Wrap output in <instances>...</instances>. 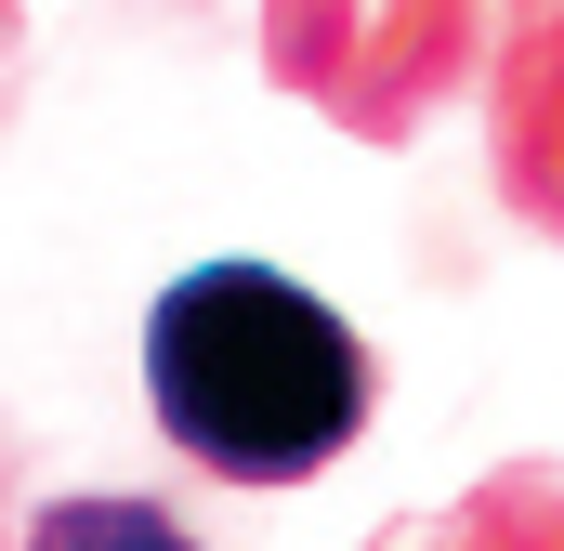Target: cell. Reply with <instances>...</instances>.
Here are the masks:
<instances>
[{"instance_id": "obj_1", "label": "cell", "mask_w": 564, "mask_h": 551, "mask_svg": "<svg viewBox=\"0 0 564 551\" xmlns=\"http://www.w3.org/2000/svg\"><path fill=\"white\" fill-rule=\"evenodd\" d=\"M144 408L224 486H302L368 420V342L276 263H197L144 315Z\"/></svg>"}, {"instance_id": "obj_2", "label": "cell", "mask_w": 564, "mask_h": 551, "mask_svg": "<svg viewBox=\"0 0 564 551\" xmlns=\"http://www.w3.org/2000/svg\"><path fill=\"white\" fill-rule=\"evenodd\" d=\"M26 551H184V526L144 512V499H53L26 526Z\"/></svg>"}]
</instances>
